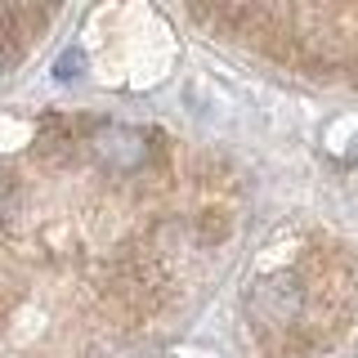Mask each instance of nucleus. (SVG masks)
<instances>
[{
    "label": "nucleus",
    "mask_w": 358,
    "mask_h": 358,
    "mask_svg": "<svg viewBox=\"0 0 358 358\" xmlns=\"http://www.w3.org/2000/svg\"><path fill=\"white\" fill-rule=\"evenodd\" d=\"M350 162H358V139H354V148H350Z\"/></svg>",
    "instance_id": "4"
},
{
    "label": "nucleus",
    "mask_w": 358,
    "mask_h": 358,
    "mask_svg": "<svg viewBox=\"0 0 358 358\" xmlns=\"http://www.w3.org/2000/svg\"><path fill=\"white\" fill-rule=\"evenodd\" d=\"M0 72H5V54H0Z\"/></svg>",
    "instance_id": "5"
},
{
    "label": "nucleus",
    "mask_w": 358,
    "mask_h": 358,
    "mask_svg": "<svg viewBox=\"0 0 358 358\" xmlns=\"http://www.w3.org/2000/svg\"><path fill=\"white\" fill-rule=\"evenodd\" d=\"M81 67H85V54L81 50H67L59 63H54V76L59 81H72V76H81Z\"/></svg>",
    "instance_id": "3"
},
{
    "label": "nucleus",
    "mask_w": 358,
    "mask_h": 358,
    "mask_svg": "<svg viewBox=\"0 0 358 358\" xmlns=\"http://www.w3.org/2000/svg\"><path fill=\"white\" fill-rule=\"evenodd\" d=\"M246 318L255 336L278 354H305V318H309V282L296 268L282 273H264L246 296Z\"/></svg>",
    "instance_id": "1"
},
{
    "label": "nucleus",
    "mask_w": 358,
    "mask_h": 358,
    "mask_svg": "<svg viewBox=\"0 0 358 358\" xmlns=\"http://www.w3.org/2000/svg\"><path fill=\"white\" fill-rule=\"evenodd\" d=\"M90 148H94V157L112 175H134L148 166L152 143H148V134L134 130V126H99L90 134Z\"/></svg>",
    "instance_id": "2"
}]
</instances>
